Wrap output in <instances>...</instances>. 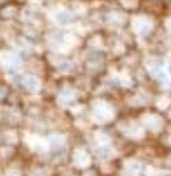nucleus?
<instances>
[{"label":"nucleus","mask_w":171,"mask_h":176,"mask_svg":"<svg viewBox=\"0 0 171 176\" xmlns=\"http://www.w3.org/2000/svg\"><path fill=\"white\" fill-rule=\"evenodd\" d=\"M23 86H25L28 91H30V89H31V91H34V89L37 87V81L34 80V78H26V80L23 81Z\"/></svg>","instance_id":"nucleus-1"},{"label":"nucleus","mask_w":171,"mask_h":176,"mask_svg":"<svg viewBox=\"0 0 171 176\" xmlns=\"http://www.w3.org/2000/svg\"><path fill=\"white\" fill-rule=\"evenodd\" d=\"M98 156L100 158H109V156H111V150H109V148L106 147H101L100 148V150H98Z\"/></svg>","instance_id":"nucleus-2"}]
</instances>
